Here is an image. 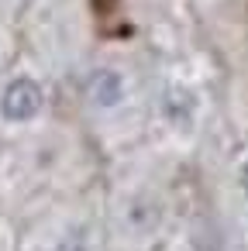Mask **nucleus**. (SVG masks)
Returning <instances> with one entry per match:
<instances>
[{"label": "nucleus", "instance_id": "obj_1", "mask_svg": "<svg viewBox=\"0 0 248 251\" xmlns=\"http://www.w3.org/2000/svg\"><path fill=\"white\" fill-rule=\"evenodd\" d=\"M42 107H45V90L31 76H14L0 93V117L7 124H28L42 114Z\"/></svg>", "mask_w": 248, "mask_h": 251}, {"label": "nucleus", "instance_id": "obj_2", "mask_svg": "<svg viewBox=\"0 0 248 251\" xmlns=\"http://www.w3.org/2000/svg\"><path fill=\"white\" fill-rule=\"evenodd\" d=\"M159 114L176 131H190L196 121V97L186 83H165L159 93Z\"/></svg>", "mask_w": 248, "mask_h": 251}, {"label": "nucleus", "instance_id": "obj_3", "mask_svg": "<svg viewBox=\"0 0 248 251\" xmlns=\"http://www.w3.org/2000/svg\"><path fill=\"white\" fill-rule=\"evenodd\" d=\"M128 97V79L121 69H97L93 79H90V100L100 107V110H114L121 107Z\"/></svg>", "mask_w": 248, "mask_h": 251}, {"label": "nucleus", "instance_id": "obj_4", "mask_svg": "<svg viewBox=\"0 0 248 251\" xmlns=\"http://www.w3.org/2000/svg\"><path fill=\"white\" fill-rule=\"evenodd\" d=\"M241 186H245V193H248V158H245V165H241Z\"/></svg>", "mask_w": 248, "mask_h": 251}]
</instances>
